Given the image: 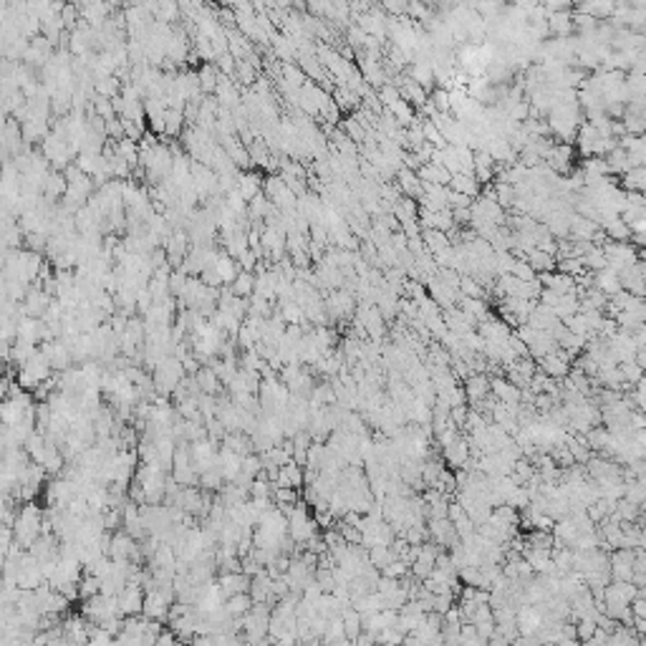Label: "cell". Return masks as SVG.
<instances>
[{
    "label": "cell",
    "mask_w": 646,
    "mask_h": 646,
    "mask_svg": "<svg viewBox=\"0 0 646 646\" xmlns=\"http://www.w3.org/2000/svg\"><path fill=\"white\" fill-rule=\"evenodd\" d=\"M237 190H240L242 197L250 202L255 195H260V177H257L255 172H242V175H237Z\"/></svg>",
    "instance_id": "29"
},
{
    "label": "cell",
    "mask_w": 646,
    "mask_h": 646,
    "mask_svg": "<svg viewBox=\"0 0 646 646\" xmlns=\"http://www.w3.org/2000/svg\"><path fill=\"white\" fill-rule=\"evenodd\" d=\"M573 28H576L573 26V13H568V10H556V13L548 15V30L556 38H565Z\"/></svg>",
    "instance_id": "20"
},
{
    "label": "cell",
    "mask_w": 646,
    "mask_h": 646,
    "mask_svg": "<svg viewBox=\"0 0 646 646\" xmlns=\"http://www.w3.org/2000/svg\"><path fill=\"white\" fill-rule=\"evenodd\" d=\"M56 3H63V0H56Z\"/></svg>",
    "instance_id": "40"
},
{
    "label": "cell",
    "mask_w": 646,
    "mask_h": 646,
    "mask_svg": "<svg viewBox=\"0 0 646 646\" xmlns=\"http://www.w3.org/2000/svg\"><path fill=\"white\" fill-rule=\"evenodd\" d=\"M341 129H344V132L349 134L353 141H364V137H366V126L361 124L356 117L341 119Z\"/></svg>",
    "instance_id": "35"
},
{
    "label": "cell",
    "mask_w": 646,
    "mask_h": 646,
    "mask_svg": "<svg viewBox=\"0 0 646 646\" xmlns=\"http://www.w3.org/2000/svg\"><path fill=\"white\" fill-rule=\"evenodd\" d=\"M288 389H291V394H295V397H311V391L316 389V379H313V374H311L309 369H301L298 374L291 379V382L286 384Z\"/></svg>",
    "instance_id": "19"
},
{
    "label": "cell",
    "mask_w": 646,
    "mask_h": 646,
    "mask_svg": "<svg viewBox=\"0 0 646 646\" xmlns=\"http://www.w3.org/2000/svg\"><path fill=\"white\" fill-rule=\"evenodd\" d=\"M571 359H573L571 353L560 346V349H556L553 353L540 356V359H538V369L545 371L548 376H553V379H565V376L571 374Z\"/></svg>",
    "instance_id": "4"
},
{
    "label": "cell",
    "mask_w": 646,
    "mask_h": 646,
    "mask_svg": "<svg viewBox=\"0 0 646 646\" xmlns=\"http://www.w3.org/2000/svg\"><path fill=\"white\" fill-rule=\"evenodd\" d=\"M184 111L182 109H167V126H164V137H179L182 134V124H184Z\"/></svg>",
    "instance_id": "34"
},
{
    "label": "cell",
    "mask_w": 646,
    "mask_h": 646,
    "mask_svg": "<svg viewBox=\"0 0 646 646\" xmlns=\"http://www.w3.org/2000/svg\"><path fill=\"white\" fill-rule=\"evenodd\" d=\"M217 464H220V470H222V475H225V480H235L237 478V472L242 470V455H237V452H233L230 447H225L222 444V449H220V457H217Z\"/></svg>",
    "instance_id": "18"
},
{
    "label": "cell",
    "mask_w": 646,
    "mask_h": 646,
    "mask_svg": "<svg viewBox=\"0 0 646 646\" xmlns=\"http://www.w3.org/2000/svg\"><path fill=\"white\" fill-rule=\"evenodd\" d=\"M490 391H492V384H490V379H487V374H470L464 379V394H467L470 402H475V404L482 402Z\"/></svg>",
    "instance_id": "13"
},
{
    "label": "cell",
    "mask_w": 646,
    "mask_h": 646,
    "mask_svg": "<svg viewBox=\"0 0 646 646\" xmlns=\"http://www.w3.org/2000/svg\"><path fill=\"white\" fill-rule=\"evenodd\" d=\"M293 3H295V8H306V6H309L306 0H293Z\"/></svg>",
    "instance_id": "39"
},
{
    "label": "cell",
    "mask_w": 646,
    "mask_h": 646,
    "mask_svg": "<svg viewBox=\"0 0 646 646\" xmlns=\"http://www.w3.org/2000/svg\"><path fill=\"white\" fill-rule=\"evenodd\" d=\"M513 275H518L520 280H536V278H538L536 268H533V265H530L528 260H522V257H515Z\"/></svg>",
    "instance_id": "37"
},
{
    "label": "cell",
    "mask_w": 646,
    "mask_h": 646,
    "mask_svg": "<svg viewBox=\"0 0 646 646\" xmlns=\"http://www.w3.org/2000/svg\"><path fill=\"white\" fill-rule=\"evenodd\" d=\"M386 109H389L391 114H394V119H397V121H399V124H402V126H411V124H414V121H417V114H414V106H411V104L407 101L404 96H399L397 101H394V104H389Z\"/></svg>",
    "instance_id": "27"
},
{
    "label": "cell",
    "mask_w": 646,
    "mask_h": 646,
    "mask_svg": "<svg viewBox=\"0 0 646 646\" xmlns=\"http://www.w3.org/2000/svg\"><path fill=\"white\" fill-rule=\"evenodd\" d=\"M53 376V366H51V359L46 356V351L41 349V351H36L33 356H30L23 366H18V374H15V382L21 384L23 389L33 391L38 386V384H43L46 379H51Z\"/></svg>",
    "instance_id": "2"
},
{
    "label": "cell",
    "mask_w": 646,
    "mask_h": 646,
    "mask_svg": "<svg viewBox=\"0 0 646 646\" xmlns=\"http://www.w3.org/2000/svg\"><path fill=\"white\" fill-rule=\"evenodd\" d=\"M369 560H371L379 571H384L391 560H397V556L391 551V545H374V548H369Z\"/></svg>",
    "instance_id": "32"
},
{
    "label": "cell",
    "mask_w": 646,
    "mask_h": 646,
    "mask_svg": "<svg viewBox=\"0 0 646 646\" xmlns=\"http://www.w3.org/2000/svg\"><path fill=\"white\" fill-rule=\"evenodd\" d=\"M46 351V356L51 359V366L53 371H66V369H71V364H76L74 361V353H71V349H68V344L63 341V338H53V341H43V346H41Z\"/></svg>",
    "instance_id": "7"
},
{
    "label": "cell",
    "mask_w": 646,
    "mask_h": 646,
    "mask_svg": "<svg viewBox=\"0 0 646 646\" xmlns=\"http://www.w3.org/2000/svg\"><path fill=\"white\" fill-rule=\"evenodd\" d=\"M525 260L536 268L538 275H540V273H548V271H556V265H558V257L551 255V253H545V250H540V248L530 250L528 255H525Z\"/></svg>",
    "instance_id": "24"
},
{
    "label": "cell",
    "mask_w": 646,
    "mask_h": 646,
    "mask_svg": "<svg viewBox=\"0 0 646 646\" xmlns=\"http://www.w3.org/2000/svg\"><path fill=\"white\" fill-rule=\"evenodd\" d=\"M399 88H402V96L411 104V106H419V109H422V106L429 101V88H424L419 81L411 79V76H407L404 84H399Z\"/></svg>",
    "instance_id": "15"
},
{
    "label": "cell",
    "mask_w": 646,
    "mask_h": 646,
    "mask_svg": "<svg viewBox=\"0 0 646 646\" xmlns=\"http://www.w3.org/2000/svg\"><path fill=\"white\" fill-rule=\"evenodd\" d=\"M636 361H639L641 366L646 369V346H641V349H639V353H636Z\"/></svg>",
    "instance_id": "38"
},
{
    "label": "cell",
    "mask_w": 646,
    "mask_h": 646,
    "mask_svg": "<svg viewBox=\"0 0 646 646\" xmlns=\"http://www.w3.org/2000/svg\"><path fill=\"white\" fill-rule=\"evenodd\" d=\"M306 505H309V502H301V500H298L293 505V510H291V515H288V533H291V538H293L295 543H303V545H306V540H311V538L318 533L316 530L318 522L309 515Z\"/></svg>",
    "instance_id": "3"
},
{
    "label": "cell",
    "mask_w": 646,
    "mask_h": 646,
    "mask_svg": "<svg viewBox=\"0 0 646 646\" xmlns=\"http://www.w3.org/2000/svg\"><path fill=\"white\" fill-rule=\"evenodd\" d=\"M230 288H233V293H235V295L250 298V295L255 293V275H253L250 271H242L240 275H237V278L230 283Z\"/></svg>",
    "instance_id": "31"
},
{
    "label": "cell",
    "mask_w": 646,
    "mask_h": 646,
    "mask_svg": "<svg viewBox=\"0 0 646 646\" xmlns=\"http://www.w3.org/2000/svg\"><path fill=\"white\" fill-rule=\"evenodd\" d=\"M253 603L255 601H253V596L250 594H235V596H228V598H225V609H228L230 616L242 618L250 609H253Z\"/></svg>",
    "instance_id": "28"
},
{
    "label": "cell",
    "mask_w": 646,
    "mask_h": 646,
    "mask_svg": "<svg viewBox=\"0 0 646 646\" xmlns=\"http://www.w3.org/2000/svg\"><path fill=\"white\" fill-rule=\"evenodd\" d=\"M215 271H217V275L222 278V283H233V280L240 275V271H237V260L230 253H225V255H217V260H215L213 265Z\"/></svg>",
    "instance_id": "26"
},
{
    "label": "cell",
    "mask_w": 646,
    "mask_h": 646,
    "mask_svg": "<svg viewBox=\"0 0 646 646\" xmlns=\"http://www.w3.org/2000/svg\"><path fill=\"white\" fill-rule=\"evenodd\" d=\"M429 538H432L434 543L442 545V548H452V545H457L462 538L457 536V528L455 522L449 520V518H429Z\"/></svg>",
    "instance_id": "6"
},
{
    "label": "cell",
    "mask_w": 646,
    "mask_h": 646,
    "mask_svg": "<svg viewBox=\"0 0 646 646\" xmlns=\"http://www.w3.org/2000/svg\"><path fill=\"white\" fill-rule=\"evenodd\" d=\"M250 580H253V576H248L245 571H230V573H220L217 583H220L222 594L228 598V596H235V594H250Z\"/></svg>",
    "instance_id": "11"
},
{
    "label": "cell",
    "mask_w": 646,
    "mask_h": 646,
    "mask_svg": "<svg viewBox=\"0 0 646 646\" xmlns=\"http://www.w3.org/2000/svg\"><path fill=\"white\" fill-rule=\"evenodd\" d=\"M250 596L255 603H273L275 606V596H273V576L268 571L257 573L250 580Z\"/></svg>",
    "instance_id": "12"
},
{
    "label": "cell",
    "mask_w": 646,
    "mask_h": 646,
    "mask_svg": "<svg viewBox=\"0 0 646 646\" xmlns=\"http://www.w3.org/2000/svg\"><path fill=\"white\" fill-rule=\"evenodd\" d=\"M220 76H222V71H217V68H215L213 63H205V66L199 68V86H202V91H205L207 96L217 91Z\"/></svg>",
    "instance_id": "30"
},
{
    "label": "cell",
    "mask_w": 646,
    "mask_h": 646,
    "mask_svg": "<svg viewBox=\"0 0 646 646\" xmlns=\"http://www.w3.org/2000/svg\"><path fill=\"white\" fill-rule=\"evenodd\" d=\"M598 629V624H596L594 616H583L578 618V624H576V634H578L580 641H588L591 636H594V632Z\"/></svg>",
    "instance_id": "36"
},
{
    "label": "cell",
    "mask_w": 646,
    "mask_h": 646,
    "mask_svg": "<svg viewBox=\"0 0 646 646\" xmlns=\"http://www.w3.org/2000/svg\"><path fill=\"white\" fill-rule=\"evenodd\" d=\"M636 573V553L621 548L611 556V578L614 580H634Z\"/></svg>",
    "instance_id": "8"
},
{
    "label": "cell",
    "mask_w": 646,
    "mask_h": 646,
    "mask_svg": "<svg viewBox=\"0 0 646 646\" xmlns=\"http://www.w3.org/2000/svg\"><path fill=\"white\" fill-rule=\"evenodd\" d=\"M397 179H399V192H402V195H407V197H419V195H422V177H419V172H414V169H409V167H402L397 172Z\"/></svg>",
    "instance_id": "16"
},
{
    "label": "cell",
    "mask_w": 646,
    "mask_h": 646,
    "mask_svg": "<svg viewBox=\"0 0 646 646\" xmlns=\"http://www.w3.org/2000/svg\"><path fill=\"white\" fill-rule=\"evenodd\" d=\"M594 286L601 291V293L606 295H614L621 291V278H618V273L614 271V268H603V271H596L594 273Z\"/></svg>",
    "instance_id": "17"
},
{
    "label": "cell",
    "mask_w": 646,
    "mask_h": 646,
    "mask_svg": "<svg viewBox=\"0 0 646 646\" xmlns=\"http://www.w3.org/2000/svg\"><path fill=\"white\" fill-rule=\"evenodd\" d=\"M449 187H452L455 192L470 195V197H478V195H480V182H478V177L472 175V172H457V175H452V182H449Z\"/></svg>",
    "instance_id": "23"
},
{
    "label": "cell",
    "mask_w": 646,
    "mask_h": 646,
    "mask_svg": "<svg viewBox=\"0 0 646 646\" xmlns=\"http://www.w3.org/2000/svg\"><path fill=\"white\" fill-rule=\"evenodd\" d=\"M470 440L467 437H457L452 444H447V447H442V455H444V462L452 467V470H462L464 464H467V460H470Z\"/></svg>",
    "instance_id": "9"
},
{
    "label": "cell",
    "mask_w": 646,
    "mask_h": 646,
    "mask_svg": "<svg viewBox=\"0 0 646 646\" xmlns=\"http://www.w3.org/2000/svg\"><path fill=\"white\" fill-rule=\"evenodd\" d=\"M419 177L422 182H434V184H449L452 182V172L442 164H434V162H427L419 167Z\"/></svg>",
    "instance_id": "22"
},
{
    "label": "cell",
    "mask_w": 646,
    "mask_h": 646,
    "mask_svg": "<svg viewBox=\"0 0 646 646\" xmlns=\"http://www.w3.org/2000/svg\"><path fill=\"white\" fill-rule=\"evenodd\" d=\"M43 518L46 513L41 510V505H36L33 500L23 502L21 510H18V518L13 522V533H15V543L23 545L28 551L33 540H36L41 533H43Z\"/></svg>",
    "instance_id": "1"
},
{
    "label": "cell",
    "mask_w": 646,
    "mask_h": 646,
    "mask_svg": "<svg viewBox=\"0 0 646 646\" xmlns=\"http://www.w3.org/2000/svg\"><path fill=\"white\" fill-rule=\"evenodd\" d=\"M96 594H101V578L94 576V573H86V576L79 580V601L91 598V596H96Z\"/></svg>",
    "instance_id": "33"
},
{
    "label": "cell",
    "mask_w": 646,
    "mask_h": 646,
    "mask_svg": "<svg viewBox=\"0 0 646 646\" xmlns=\"http://www.w3.org/2000/svg\"><path fill=\"white\" fill-rule=\"evenodd\" d=\"M545 164H548L556 175H568L573 164V147L568 141H556L551 149V155L545 157Z\"/></svg>",
    "instance_id": "10"
},
{
    "label": "cell",
    "mask_w": 646,
    "mask_h": 646,
    "mask_svg": "<svg viewBox=\"0 0 646 646\" xmlns=\"http://www.w3.org/2000/svg\"><path fill=\"white\" fill-rule=\"evenodd\" d=\"M144 596H147L144 586L137 583V580H129L124 586V591L119 594V609H121V614H124V616H137V614H141V611H144Z\"/></svg>",
    "instance_id": "5"
},
{
    "label": "cell",
    "mask_w": 646,
    "mask_h": 646,
    "mask_svg": "<svg viewBox=\"0 0 646 646\" xmlns=\"http://www.w3.org/2000/svg\"><path fill=\"white\" fill-rule=\"evenodd\" d=\"M422 240L427 245V253H432V255H440L442 250H447L452 245L449 233H442V230H422Z\"/></svg>",
    "instance_id": "25"
},
{
    "label": "cell",
    "mask_w": 646,
    "mask_h": 646,
    "mask_svg": "<svg viewBox=\"0 0 646 646\" xmlns=\"http://www.w3.org/2000/svg\"><path fill=\"white\" fill-rule=\"evenodd\" d=\"M495 172H498V162L492 159L490 152H475V177H478V182H490Z\"/></svg>",
    "instance_id": "21"
},
{
    "label": "cell",
    "mask_w": 646,
    "mask_h": 646,
    "mask_svg": "<svg viewBox=\"0 0 646 646\" xmlns=\"http://www.w3.org/2000/svg\"><path fill=\"white\" fill-rule=\"evenodd\" d=\"M492 397L495 399H500V402H505V404H520V399H522V389L520 386H515L510 379H492Z\"/></svg>",
    "instance_id": "14"
}]
</instances>
